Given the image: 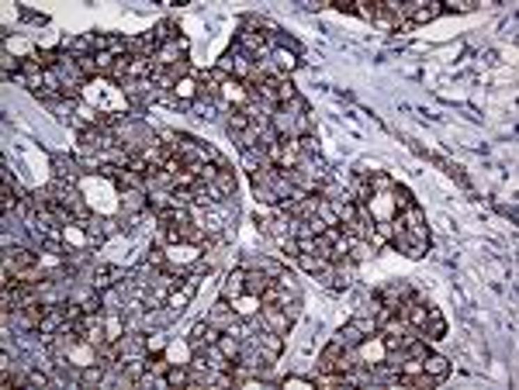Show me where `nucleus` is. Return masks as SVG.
Returning <instances> with one entry per match:
<instances>
[{
	"label": "nucleus",
	"instance_id": "1",
	"mask_svg": "<svg viewBox=\"0 0 519 390\" xmlns=\"http://www.w3.org/2000/svg\"><path fill=\"white\" fill-rule=\"evenodd\" d=\"M318 373H350L353 370V359H350V349H343L336 339L318 352V363H315Z\"/></svg>",
	"mask_w": 519,
	"mask_h": 390
},
{
	"label": "nucleus",
	"instance_id": "2",
	"mask_svg": "<svg viewBox=\"0 0 519 390\" xmlns=\"http://www.w3.org/2000/svg\"><path fill=\"white\" fill-rule=\"evenodd\" d=\"M378 332V321L374 318H353V321H346L339 332H336V342L343 346V349H357L367 335H374Z\"/></svg>",
	"mask_w": 519,
	"mask_h": 390
},
{
	"label": "nucleus",
	"instance_id": "3",
	"mask_svg": "<svg viewBox=\"0 0 519 390\" xmlns=\"http://www.w3.org/2000/svg\"><path fill=\"white\" fill-rule=\"evenodd\" d=\"M198 287H201V277H198V273H187V277H184L173 291L166 293V304H163V307H170L173 314H184V311H187V304L194 300Z\"/></svg>",
	"mask_w": 519,
	"mask_h": 390
},
{
	"label": "nucleus",
	"instance_id": "4",
	"mask_svg": "<svg viewBox=\"0 0 519 390\" xmlns=\"http://www.w3.org/2000/svg\"><path fill=\"white\" fill-rule=\"evenodd\" d=\"M45 311H49V307H45L42 300H31V304H24V307L10 311V318H14V325H17V328H24V332H38V325H42Z\"/></svg>",
	"mask_w": 519,
	"mask_h": 390
},
{
	"label": "nucleus",
	"instance_id": "5",
	"mask_svg": "<svg viewBox=\"0 0 519 390\" xmlns=\"http://www.w3.org/2000/svg\"><path fill=\"white\" fill-rule=\"evenodd\" d=\"M52 184H59V187H77L80 184V163L77 159H66V156H56L52 159Z\"/></svg>",
	"mask_w": 519,
	"mask_h": 390
},
{
	"label": "nucleus",
	"instance_id": "6",
	"mask_svg": "<svg viewBox=\"0 0 519 390\" xmlns=\"http://www.w3.org/2000/svg\"><path fill=\"white\" fill-rule=\"evenodd\" d=\"M260 325H263V328H270V332L288 335V328H291L295 321L288 318V311H284L281 304H263V307H260Z\"/></svg>",
	"mask_w": 519,
	"mask_h": 390
},
{
	"label": "nucleus",
	"instance_id": "7",
	"mask_svg": "<svg viewBox=\"0 0 519 390\" xmlns=\"http://www.w3.org/2000/svg\"><path fill=\"white\" fill-rule=\"evenodd\" d=\"M31 266H38V256L35 252H28L21 245H10L3 252V273H21V270H31Z\"/></svg>",
	"mask_w": 519,
	"mask_h": 390
},
{
	"label": "nucleus",
	"instance_id": "8",
	"mask_svg": "<svg viewBox=\"0 0 519 390\" xmlns=\"http://www.w3.org/2000/svg\"><path fill=\"white\" fill-rule=\"evenodd\" d=\"M419 335H422L426 342H440V339L447 335V318H443V311L429 307V314H426V321H422Z\"/></svg>",
	"mask_w": 519,
	"mask_h": 390
},
{
	"label": "nucleus",
	"instance_id": "9",
	"mask_svg": "<svg viewBox=\"0 0 519 390\" xmlns=\"http://www.w3.org/2000/svg\"><path fill=\"white\" fill-rule=\"evenodd\" d=\"M260 297L256 293H239V297H232V311H235V318L239 321H253V318H260Z\"/></svg>",
	"mask_w": 519,
	"mask_h": 390
},
{
	"label": "nucleus",
	"instance_id": "10",
	"mask_svg": "<svg viewBox=\"0 0 519 390\" xmlns=\"http://www.w3.org/2000/svg\"><path fill=\"white\" fill-rule=\"evenodd\" d=\"M218 339H222V328H215V325L205 318V321H198V325L191 328V335H187V346H191V349H194V346H215Z\"/></svg>",
	"mask_w": 519,
	"mask_h": 390
},
{
	"label": "nucleus",
	"instance_id": "11",
	"mask_svg": "<svg viewBox=\"0 0 519 390\" xmlns=\"http://www.w3.org/2000/svg\"><path fill=\"white\" fill-rule=\"evenodd\" d=\"M267 31H239V38H235V49L239 52H253L256 59H260V52H267Z\"/></svg>",
	"mask_w": 519,
	"mask_h": 390
},
{
	"label": "nucleus",
	"instance_id": "12",
	"mask_svg": "<svg viewBox=\"0 0 519 390\" xmlns=\"http://www.w3.org/2000/svg\"><path fill=\"white\" fill-rule=\"evenodd\" d=\"M249 339H253L256 346H263L267 352H274V356H281V352H284V335H281V332H270V328H260V332H253Z\"/></svg>",
	"mask_w": 519,
	"mask_h": 390
},
{
	"label": "nucleus",
	"instance_id": "13",
	"mask_svg": "<svg viewBox=\"0 0 519 390\" xmlns=\"http://www.w3.org/2000/svg\"><path fill=\"white\" fill-rule=\"evenodd\" d=\"M125 277H121V270L118 266H98L94 270V280H91V287H98V291H111V287H118Z\"/></svg>",
	"mask_w": 519,
	"mask_h": 390
},
{
	"label": "nucleus",
	"instance_id": "14",
	"mask_svg": "<svg viewBox=\"0 0 519 390\" xmlns=\"http://www.w3.org/2000/svg\"><path fill=\"white\" fill-rule=\"evenodd\" d=\"M239 293H246V270H242V266L232 270V273L222 280V297H225V300H232V297H239Z\"/></svg>",
	"mask_w": 519,
	"mask_h": 390
},
{
	"label": "nucleus",
	"instance_id": "15",
	"mask_svg": "<svg viewBox=\"0 0 519 390\" xmlns=\"http://www.w3.org/2000/svg\"><path fill=\"white\" fill-rule=\"evenodd\" d=\"M146 190H121V211L125 214H142L146 211Z\"/></svg>",
	"mask_w": 519,
	"mask_h": 390
},
{
	"label": "nucleus",
	"instance_id": "16",
	"mask_svg": "<svg viewBox=\"0 0 519 390\" xmlns=\"http://www.w3.org/2000/svg\"><path fill=\"white\" fill-rule=\"evenodd\" d=\"M422 370H426L433 380H447V377H450V363H447L443 356H433V352L422 359Z\"/></svg>",
	"mask_w": 519,
	"mask_h": 390
},
{
	"label": "nucleus",
	"instance_id": "17",
	"mask_svg": "<svg viewBox=\"0 0 519 390\" xmlns=\"http://www.w3.org/2000/svg\"><path fill=\"white\" fill-rule=\"evenodd\" d=\"M270 284H274L270 273H263V270H246V293H256V297H260Z\"/></svg>",
	"mask_w": 519,
	"mask_h": 390
},
{
	"label": "nucleus",
	"instance_id": "18",
	"mask_svg": "<svg viewBox=\"0 0 519 390\" xmlns=\"http://www.w3.org/2000/svg\"><path fill=\"white\" fill-rule=\"evenodd\" d=\"M104 370H107L104 363H91V366H84V370L77 373V384H80V387H98V384L104 380Z\"/></svg>",
	"mask_w": 519,
	"mask_h": 390
},
{
	"label": "nucleus",
	"instance_id": "19",
	"mask_svg": "<svg viewBox=\"0 0 519 390\" xmlns=\"http://www.w3.org/2000/svg\"><path fill=\"white\" fill-rule=\"evenodd\" d=\"M215 187H218V194L225 197V200H232L235 197V177H232V170H218V177H215Z\"/></svg>",
	"mask_w": 519,
	"mask_h": 390
},
{
	"label": "nucleus",
	"instance_id": "20",
	"mask_svg": "<svg viewBox=\"0 0 519 390\" xmlns=\"http://www.w3.org/2000/svg\"><path fill=\"white\" fill-rule=\"evenodd\" d=\"M114 184H118V187H125V190H146V177H142V173H135V170H121Z\"/></svg>",
	"mask_w": 519,
	"mask_h": 390
},
{
	"label": "nucleus",
	"instance_id": "21",
	"mask_svg": "<svg viewBox=\"0 0 519 390\" xmlns=\"http://www.w3.org/2000/svg\"><path fill=\"white\" fill-rule=\"evenodd\" d=\"M274 66H277V73L284 76V73H291V70L298 66V56L288 52V49H274Z\"/></svg>",
	"mask_w": 519,
	"mask_h": 390
},
{
	"label": "nucleus",
	"instance_id": "22",
	"mask_svg": "<svg viewBox=\"0 0 519 390\" xmlns=\"http://www.w3.org/2000/svg\"><path fill=\"white\" fill-rule=\"evenodd\" d=\"M146 352H153V356L166 352V339H163L160 332H149V335H146Z\"/></svg>",
	"mask_w": 519,
	"mask_h": 390
},
{
	"label": "nucleus",
	"instance_id": "23",
	"mask_svg": "<svg viewBox=\"0 0 519 390\" xmlns=\"http://www.w3.org/2000/svg\"><path fill=\"white\" fill-rule=\"evenodd\" d=\"M284 390H291V387H298V390H315V380L311 377H284V380H277Z\"/></svg>",
	"mask_w": 519,
	"mask_h": 390
},
{
	"label": "nucleus",
	"instance_id": "24",
	"mask_svg": "<svg viewBox=\"0 0 519 390\" xmlns=\"http://www.w3.org/2000/svg\"><path fill=\"white\" fill-rule=\"evenodd\" d=\"M374 10H378V0H357V17H364V21H374Z\"/></svg>",
	"mask_w": 519,
	"mask_h": 390
},
{
	"label": "nucleus",
	"instance_id": "25",
	"mask_svg": "<svg viewBox=\"0 0 519 390\" xmlns=\"http://www.w3.org/2000/svg\"><path fill=\"white\" fill-rule=\"evenodd\" d=\"M478 3L474 0H447L443 3V10H460V14H467V10H474Z\"/></svg>",
	"mask_w": 519,
	"mask_h": 390
},
{
	"label": "nucleus",
	"instance_id": "26",
	"mask_svg": "<svg viewBox=\"0 0 519 390\" xmlns=\"http://www.w3.org/2000/svg\"><path fill=\"white\" fill-rule=\"evenodd\" d=\"M24 384H28V387H45L49 377H45L42 370H31V373H24Z\"/></svg>",
	"mask_w": 519,
	"mask_h": 390
},
{
	"label": "nucleus",
	"instance_id": "27",
	"mask_svg": "<svg viewBox=\"0 0 519 390\" xmlns=\"http://www.w3.org/2000/svg\"><path fill=\"white\" fill-rule=\"evenodd\" d=\"M332 7L343 10V14H353V10H357V0H332Z\"/></svg>",
	"mask_w": 519,
	"mask_h": 390
}]
</instances>
